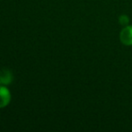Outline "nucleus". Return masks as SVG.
I'll list each match as a JSON object with an SVG mask.
<instances>
[{
    "instance_id": "3",
    "label": "nucleus",
    "mask_w": 132,
    "mask_h": 132,
    "mask_svg": "<svg viewBox=\"0 0 132 132\" xmlns=\"http://www.w3.org/2000/svg\"><path fill=\"white\" fill-rule=\"evenodd\" d=\"M13 80H14V76L11 71H9L8 69L0 70V85L8 86L12 83Z\"/></svg>"
},
{
    "instance_id": "2",
    "label": "nucleus",
    "mask_w": 132,
    "mask_h": 132,
    "mask_svg": "<svg viewBox=\"0 0 132 132\" xmlns=\"http://www.w3.org/2000/svg\"><path fill=\"white\" fill-rule=\"evenodd\" d=\"M12 99V95L6 86L0 85V109L6 107L9 105Z\"/></svg>"
},
{
    "instance_id": "4",
    "label": "nucleus",
    "mask_w": 132,
    "mask_h": 132,
    "mask_svg": "<svg viewBox=\"0 0 132 132\" xmlns=\"http://www.w3.org/2000/svg\"><path fill=\"white\" fill-rule=\"evenodd\" d=\"M119 23H120V25H121L122 26L129 25V17L127 15H121V16H120V17H119Z\"/></svg>"
},
{
    "instance_id": "1",
    "label": "nucleus",
    "mask_w": 132,
    "mask_h": 132,
    "mask_svg": "<svg viewBox=\"0 0 132 132\" xmlns=\"http://www.w3.org/2000/svg\"><path fill=\"white\" fill-rule=\"evenodd\" d=\"M120 40L124 45H132V25H126L122 28L120 33Z\"/></svg>"
}]
</instances>
